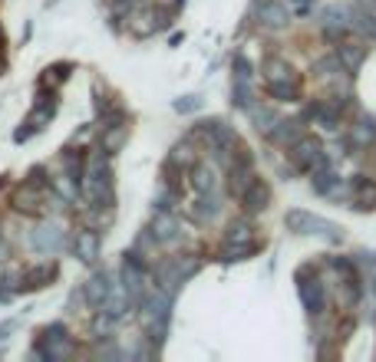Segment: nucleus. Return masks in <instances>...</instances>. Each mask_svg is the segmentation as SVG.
<instances>
[{
	"label": "nucleus",
	"instance_id": "1",
	"mask_svg": "<svg viewBox=\"0 0 376 362\" xmlns=\"http://www.w3.org/2000/svg\"><path fill=\"white\" fill-rule=\"evenodd\" d=\"M287 228L297 230V234H324V238H330V240H340V238H343L337 224L314 218L310 211H290V214H287Z\"/></svg>",
	"mask_w": 376,
	"mask_h": 362
},
{
	"label": "nucleus",
	"instance_id": "14",
	"mask_svg": "<svg viewBox=\"0 0 376 362\" xmlns=\"http://www.w3.org/2000/svg\"><path fill=\"white\" fill-rule=\"evenodd\" d=\"M268 83H290V79H297L294 76V69L284 63V59H268Z\"/></svg>",
	"mask_w": 376,
	"mask_h": 362
},
{
	"label": "nucleus",
	"instance_id": "13",
	"mask_svg": "<svg viewBox=\"0 0 376 362\" xmlns=\"http://www.w3.org/2000/svg\"><path fill=\"white\" fill-rule=\"evenodd\" d=\"M363 57H367V47H363V43H357V40H353V43L343 40V43H340V63L347 69H357L360 63H363Z\"/></svg>",
	"mask_w": 376,
	"mask_h": 362
},
{
	"label": "nucleus",
	"instance_id": "20",
	"mask_svg": "<svg viewBox=\"0 0 376 362\" xmlns=\"http://www.w3.org/2000/svg\"><path fill=\"white\" fill-rule=\"evenodd\" d=\"M175 109H178V112H192V109H198V95H185V99H178Z\"/></svg>",
	"mask_w": 376,
	"mask_h": 362
},
{
	"label": "nucleus",
	"instance_id": "12",
	"mask_svg": "<svg viewBox=\"0 0 376 362\" xmlns=\"http://www.w3.org/2000/svg\"><path fill=\"white\" fill-rule=\"evenodd\" d=\"M192 185H195L198 194H205V191H218V172H215V165H195Z\"/></svg>",
	"mask_w": 376,
	"mask_h": 362
},
{
	"label": "nucleus",
	"instance_id": "2",
	"mask_svg": "<svg viewBox=\"0 0 376 362\" xmlns=\"http://www.w3.org/2000/svg\"><path fill=\"white\" fill-rule=\"evenodd\" d=\"M294 165L300 172H310V168L324 165V148H320L317 139H297L294 142Z\"/></svg>",
	"mask_w": 376,
	"mask_h": 362
},
{
	"label": "nucleus",
	"instance_id": "22",
	"mask_svg": "<svg viewBox=\"0 0 376 362\" xmlns=\"http://www.w3.org/2000/svg\"><path fill=\"white\" fill-rule=\"evenodd\" d=\"M47 4H57V0H47Z\"/></svg>",
	"mask_w": 376,
	"mask_h": 362
},
{
	"label": "nucleus",
	"instance_id": "7",
	"mask_svg": "<svg viewBox=\"0 0 376 362\" xmlns=\"http://www.w3.org/2000/svg\"><path fill=\"white\" fill-rule=\"evenodd\" d=\"M125 142H129V125H125V122H113V125H106V129H103V142H99V148H103L106 155H116Z\"/></svg>",
	"mask_w": 376,
	"mask_h": 362
},
{
	"label": "nucleus",
	"instance_id": "19",
	"mask_svg": "<svg viewBox=\"0 0 376 362\" xmlns=\"http://www.w3.org/2000/svg\"><path fill=\"white\" fill-rule=\"evenodd\" d=\"M251 115H254V122H258L261 132H274V122H278V115L270 112V109H251Z\"/></svg>",
	"mask_w": 376,
	"mask_h": 362
},
{
	"label": "nucleus",
	"instance_id": "11",
	"mask_svg": "<svg viewBox=\"0 0 376 362\" xmlns=\"http://www.w3.org/2000/svg\"><path fill=\"white\" fill-rule=\"evenodd\" d=\"M258 17H261V23H264V27H284V23H287V7H284V4H274V0H268V4H264V7L258 10Z\"/></svg>",
	"mask_w": 376,
	"mask_h": 362
},
{
	"label": "nucleus",
	"instance_id": "18",
	"mask_svg": "<svg viewBox=\"0 0 376 362\" xmlns=\"http://www.w3.org/2000/svg\"><path fill=\"white\" fill-rule=\"evenodd\" d=\"M228 244H251V224L248 221H238V224H232L228 228Z\"/></svg>",
	"mask_w": 376,
	"mask_h": 362
},
{
	"label": "nucleus",
	"instance_id": "16",
	"mask_svg": "<svg viewBox=\"0 0 376 362\" xmlns=\"http://www.w3.org/2000/svg\"><path fill=\"white\" fill-rule=\"evenodd\" d=\"M198 162V155H195V145L192 142H178L172 148V165H182V168H188V165Z\"/></svg>",
	"mask_w": 376,
	"mask_h": 362
},
{
	"label": "nucleus",
	"instance_id": "8",
	"mask_svg": "<svg viewBox=\"0 0 376 362\" xmlns=\"http://www.w3.org/2000/svg\"><path fill=\"white\" fill-rule=\"evenodd\" d=\"M353 204L363 211L376 208V181H370L367 175H357V178H353Z\"/></svg>",
	"mask_w": 376,
	"mask_h": 362
},
{
	"label": "nucleus",
	"instance_id": "15",
	"mask_svg": "<svg viewBox=\"0 0 376 362\" xmlns=\"http://www.w3.org/2000/svg\"><path fill=\"white\" fill-rule=\"evenodd\" d=\"M53 274H57V267H53V264H43V267H37V270H27V274H23V284L37 290V286H47L50 280H53Z\"/></svg>",
	"mask_w": 376,
	"mask_h": 362
},
{
	"label": "nucleus",
	"instance_id": "17",
	"mask_svg": "<svg viewBox=\"0 0 376 362\" xmlns=\"http://www.w3.org/2000/svg\"><path fill=\"white\" fill-rule=\"evenodd\" d=\"M337 185H340V178L334 172H320L317 175V181H314V188H317V194H334L337 198L340 191H337Z\"/></svg>",
	"mask_w": 376,
	"mask_h": 362
},
{
	"label": "nucleus",
	"instance_id": "10",
	"mask_svg": "<svg viewBox=\"0 0 376 362\" xmlns=\"http://www.w3.org/2000/svg\"><path fill=\"white\" fill-rule=\"evenodd\" d=\"M83 290H86V300L93 306H103L109 300V293H113V286H109V276L106 274H96L86 286H83Z\"/></svg>",
	"mask_w": 376,
	"mask_h": 362
},
{
	"label": "nucleus",
	"instance_id": "4",
	"mask_svg": "<svg viewBox=\"0 0 376 362\" xmlns=\"http://www.w3.org/2000/svg\"><path fill=\"white\" fill-rule=\"evenodd\" d=\"M297 290H300V300H304V306H307V313L317 316L320 310H324V286H320L317 280H304V276L297 274Z\"/></svg>",
	"mask_w": 376,
	"mask_h": 362
},
{
	"label": "nucleus",
	"instance_id": "6",
	"mask_svg": "<svg viewBox=\"0 0 376 362\" xmlns=\"http://www.w3.org/2000/svg\"><path fill=\"white\" fill-rule=\"evenodd\" d=\"M155 234V240H162V244H175L178 240V221H175V214H169V211H159L152 218V228H149Z\"/></svg>",
	"mask_w": 376,
	"mask_h": 362
},
{
	"label": "nucleus",
	"instance_id": "3",
	"mask_svg": "<svg viewBox=\"0 0 376 362\" xmlns=\"http://www.w3.org/2000/svg\"><path fill=\"white\" fill-rule=\"evenodd\" d=\"M30 244L37 250H43V254H57V250H63V230H59L57 224H40V228L33 230Z\"/></svg>",
	"mask_w": 376,
	"mask_h": 362
},
{
	"label": "nucleus",
	"instance_id": "21",
	"mask_svg": "<svg viewBox=\"0 0 376 362\" xmlns=\"http://www.w3.org/2000/svg\"><path fill=\"white\" fill-rule=\"evenodd\" d=\"M7 254H10V250H7V244H0V260H7Z\"/></svg>",
	"mask_w": 376,
	"mask_h": 362
},
{
	"label": "nucleus",
	"instance_id": "5",
	"mask_svg": "<svg viewBox=\"0 0 376 362\" xmlns=\"http://www.w3.org/2000/svg\"><path fill=\"white\" fill-rule=\"evenodd\" d=\"M73 250H76V257L83 260V264H93V260L99 257V234L96 230H76Z\"/></svg>",
	"mask_w": 376,
	"mask_h": 362
},
{
	"label": "nucleus",
	"instance_id": "9",
	"mask_svg": "<svg viewBox=\"0 0 376 362\" xmlns=\"http://www.w3.org/2000/svg\"><path fill=\"white\" fill-rule=\"evenodd\" d=\"M241 201H244V208L254 214V211H264L268 208V201H270V188L264 185V181H254L248 191L241 194Z\"/></svg>",
	"mask_w": 376,
	"mask_h": 362
}]
</instances>
